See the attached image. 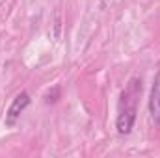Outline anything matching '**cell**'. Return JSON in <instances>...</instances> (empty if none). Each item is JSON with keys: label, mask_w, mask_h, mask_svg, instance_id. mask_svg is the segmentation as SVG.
<instances>
[{"label": "cell", "mask_w": 160, "mask_h": 158, "mask_svg": "<svg viewBox=\"0 0 160 158\" xmlns=\"http://www.w3.org/2000/svg\"><path fill=\"white\" fill-rule=\"evenodd\" d=\"M142 93V80L138 77H132L128 80L127 87L121 91L119 101V114L116 119V128L121 136H127L132 132L134 123H136V114H138V97Z\"/></svg>", "instance_id": "obj_1"}, {"label": "cell", "mask_w": 160, "mask_h": 158, "mask_svg": "<svg viewBox=\"0 0 160 158\" xmlns=\"http://www.w3.org/2000/svg\"><path fill=\"white\" fill-rule=\"evenodd\" d=\"M28 104H30V95L26 91H21L19 95H15V99L11 101V104L6 112V119H4L6 126H13L17 123V119L21 117V114L28 108Z\"/></svg>", "instance_id": "obj_2"}, {"label": "cell", "mask_w": 160, "mask_h": 158, "mask_svg": "<svg viewBox=\"0 0 160 158\" xmlns=\"http://www.w3.org/2000/svg\"><path fill=\"white\" fill-rule=\"evenodd\" d=\"M149 114H151L153 121L160 125V69L155 75L151 95H149Z\"/></svg>", "instance_id": "obj_3"}]
</instances>
